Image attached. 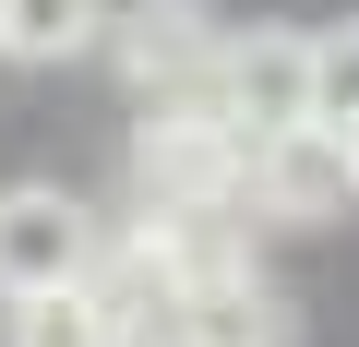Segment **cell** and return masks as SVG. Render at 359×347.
I'll return each instance as SVG.
<instances>
[{"label":"cell","instance_id":"cell-1","mask_svg":"<svg viewBox=\"0 0 359 347\" xmlns=\"http://www.w3.org/2000/svg\"><path fill=\"white\" fill-rule=\"evenodd\" d=\"M96 275V216L60 192V180H13L0 192V299H60Z\"/></svg>","mask_w":359,"mask_h":347},{"label":"cell","instance_id":"cell-2","mask_svg":"<svg viewBox=\"0 0 359 347\" xmlns=\"http://www.w3.org/2000/svg\"><path fill=\"white\" fill-rule=\"evenodd\" d=\"M216 108H228L252 144L311 132V120H323V36H287V25L228 36V60H216Z\"/></svg>","mask_w":359,"mask_h":347},{"label":"cell","instance_id":"cell-3","mask_svg":"<svg viewBox=\"0 0 359 347\" xmlns=\"http://www.w3.org/2000/svg\"><path fill=\"white\" fill-rule=\"evenodd\" d=\"M335 204H359V144H347L335 120L252 144V216H287V228H311V216H335Z\"/></svg>","mask_w":359,"mask_h":347},{"label":"cell","instance_id":"cell-4","mask_svg":"<svg viewBox=\"0 0 359 347\" xmlns=\"http://www.w3.org/2000/svg\"><path fill=\"white\" fill-rule=\"evenodd\" d=\"M108 48H120V72H132L144 96H192V84H216V60H228V36H216L204 0H132V13L108 25Z\"/></svg>","mask_w":359,"mask_h":347},{"label":"cell","instance_id":"cell-5","mask_svg":"<svg viewBox=\"0 0 359 347\" xmlns=\"http://www.w3.org/2000/svg\"><path fill=\"white\" fill-rule=\"evenodd\" d=\"M13 347H132V311L84 275V287H60V299H25V311H13Z\"/></svg>","mask_w":359,"mask_h":347},{"label":"cell","instance_id":"cell-6","mask_svg":"<svg viewBox=\"0 0 359 347\" xmlns=\"http://www.w3.org/2000/svg\"><path fill=\"white\" fill-rule=\"evenodd\" d=\"M108 25H120L108 0H13V13H0V48H13V60H72Z\"/></svg>","mask_w":359,"mask_h":347},{"label":"cell","instance_id":"cell-7","mask_svg":"<svg viewBox=\"0 0 359 347\" xmlns=\"http://www.w3.org/2000/svg\"><path fill=\"white\" fill-rule=\"evenodd\" d=\"M323 120H335V132L359 120V25H347V36H323Z\"/></svg>","mask_w":359,"mask_h":347},{"label":"cell","instance_id":"cell-8","mask_svg":"<svg viewBox=\"0 0 359 347\" xmlns=\"http://www.w3.org/2000/svg\"><path fill=\"white\" fill-rule=\"evenodd\" d=\"M132 347H192V335H168V323H144V335H132Z\"/></svg>","mask_w":359,"mask_h":347},{"label":"cell","instance_id":"cell-9","mask_svg":"<svg viewBox=\"0 0 359 347\" xmlns=\"http://www.w3.org/2000/svg\"><path fill=\"white\" fill-rule=\"evenodd\" d=\"M347 144H359V120H347Z\"/></svg>","mask_w":359,"mask_h":347},{"label":"cell","instance_id":"cell-10","mask_svg":"<svg viewBox=\"0 0 359 347\" xmlns=\"http://www.w3.org/2000/svg\"><path fill=\"white\" fill-rule=\"evenodd\" d=\"M0 13H13V0H0Z\"/></svg>","mask_w":359,"mask_h":347}]
</instances>
